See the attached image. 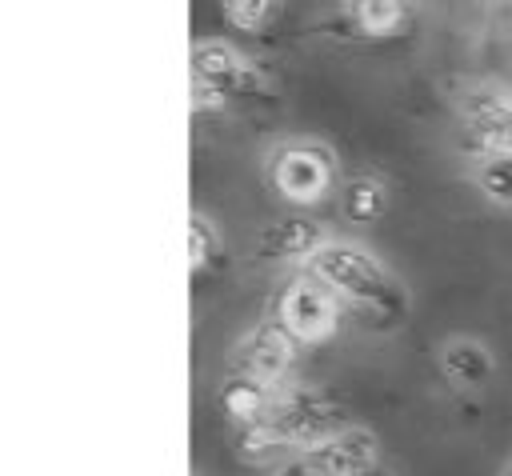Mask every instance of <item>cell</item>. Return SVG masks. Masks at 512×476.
<instances>
[{
    "label": "cell",
    "instance_id": "e0dca14e",
    "mask_svg": "<svg viewBox=\"0 0 512 476\" xmlns=\"http://www.w3.org/2000/svg\"><path fill=\"white\" fill-rule=\"evenodd\" d=\"M268 476H316V468H312V460H308V452H288V456H280L272 468H268Z\"/></svg>",
    "mask_w": 512,
    "mask_h": 476
},
{
    "label": "cell",
    "instance_id": "5bb4252c",
    "mask_svg": "<svg viewBox=\"0 0 512 476\" xmlns=\"http://www.w3.org/2000/svg\"><path fill=\"white\" fill-rule=\"evenodd\" d=\"M384 184L376 180V176H356L352 184H348V196H344V212L352 216V220H360V224H368V220H376L380 212H384Z\"/></svg>",
    "mask_w": 512,
    "mask_h": 476
},
{
    "label": "cell",
    "instance_id": "2e32d148",
    "mask_svg": "<svg viewBox=\"0 0 512 476\" xmlns=\"http://www.w3.org/2000/svg\"><path fill=\"white\" fill-rule=\"evenodd\" d=\"M276 12H280V0H224V16L244 32L268 28Z\"/></svg>",
    "mask_w": 512,
    "mask_h": 476
},
{
    "label": "cell",
    "instance_id": "7c38bea8",
    "mask_svg": "<svg viewBox=\"0 0 512 476\" xmlns=\"http://www.w3.org/2000/svg\"><path fill=\"white\" fill-rule=\"evenodd\" d=\"M352 20L368 36H392L412 20V0H352Z\"/></svg>",
    "mask_w": 512,
    "mask_h": 476
},
{
    "label": "cell",
    "instance_id": "ac0fdd59",
    "mask_svg": "<svg viewBox=\"0 0 512 476\" xmlns=\"http://www.w3.org/2000/svg\"><path fill=\"white\" fill-rule=\"evenodd\" d=\"M500 476H512V456L504 460V468H500Z\"/></svg>",
    "mask_w": 512,
    "mask_h": 476
},
{
    "label": "cell",
    "instance_id": "5b68a950",
    "mask_svg": "<svg viewBox=\"0 0 512 476\" xmlns=\"http://www.w3.org/2000/svg\"><path fill=\"white\" fill-rule=\"evenodd\" d=\"M252 88H256V72L236 48L216 44V40L192 48V96H196V108L224 104L228 96H240V92H252Z\"/></svg>",
    "mask_w": 512,
    "mask_h": 476
},
{
    "label": "cell",
    "instance_id": "ba28073f",
    "mask_svg": "<svg viewBox=\"0 0 512 476\" xmlns=\"http://www.w3.org/2000/svg\"><path fill=\"white\" fill-rule=\"evenodd\" d=\"M284 384H272V380H260V376H248V372H232L220 392H216V404L220 412L236 424V428H248V424H260L268 420L276 396H280Z\"/></svg>",
    "mask_w": 512,
    "mask_h": 476
},
{
    "label": "cell",
    "instance_id": "30bf717a",
    "mask_svg": "<svg viewBox=\"0 0 512 476\" xmlns=\"http://www.w3.org/2000/svg\"><path fill=\"white\" fill-rule=\"evenodd\" d=\"M320 244H324V232H320L312 220H304V216H296V220H276V224H268V228L260 232V252H264L268 260L316 256Z\"/></svg>",
    "mask_w": 512,
    "mask_h": 476
},
{
    "label": "cell",
    "instance_id": "9c48e42d",
    "mask_svg": "<svg viewBox=\"0 0 512 476\" xmlns=\"http://www.w3.org/2000/svg\"><path fill=\"white\" fill-rule=\"evenodd\" d=\"M440 372L456 388H484L492 380V372H496V360H492V352L480 340L456 336V340H448L440 348Z\"/></svg>",
    "mask_w": 512,
    "mask_h": 476
},
{
    "label": "cell",
    "instance_id": "4fadbf2b",
    "mask_svg": "<svg viewBox=\"0 0 512 476\" xmlns=\"http://www.w3.org/2000/svg\"><path fill=\"white\" fill-rule=\"evenodd\" d=\"M220 232H216V224L204 216V212H192L188 216V268L192 272H204L208 264H216L220 260Z\"/></svg>",
    "mask_w": 512,
    "mask_h": 476
},
{
    "label": "cell",
    "instance_id": "52a82bcc",
    "mask_svg": "<svg viewBox=\"0 0 512 476\" xmlns=\"http://www.w3.org/2000/svg\"><path fill=\"white\" fill-rule=\"evenodd\" d=\"M296 348H300V340L280 320H268V324L252 328L232 348V368L248 372V376H260V380H272V384H284L292 364H296Z\"/></svg>",
    "mask_w": 512,
    "mask_h": 476
},
{
    "label": "cell",
    "instance_id": "8992f818",
    "mask_svg": "<svg viewBox=\"0 0 512 476\" xmlns=\"http://www.w3.org/2000/svg\"><path fill=\"white\" fill-rule=\"evenodd\" d=\"M316 476H372L380 464V440L372 428L340 424L312 448H304Z\"/></svg>",
    "mask_w": 512,
    "mask_h": 476
},
{
    "label": "cell",
    "instance_id": "3957f363",
    "mask_svg": "<svg viewBox=\"0 0 512 476\" xmlns=\"http://www.w3.org/2000/svg\"><path fill=\"white\" fill-rule=\"evenodd\" d=\"M340 312L344 300L336 296V288L312 268L304 276H296L280 300H276V320L300 340V344H320L340 328Z\"/></svg>",
    "mask_w": 512,
    "mask_h": 476
},
{
    "label": "cell",
    "instance_id": "8fae6325",
    "mask_svg": "<svg viewBox=\"0 0 512 476\" xmlns=\"http://www.w3.org/2000/svg\"><path fill=\"white\" fill-rule=\"evenodd\" d=\"M468 140L484 156H512V104H484L472 112Z\"/></svg>",
    "mask_w": 512,
    "mask_h": 476
},
{
    "label": "cell",
    "instance_id": "9a60e30c",
    "mask_svg": "<svg viewBox=\"0 0 512 476\" xmlns=\"http://www.w3.org/2000/svg\"><path fill=\"white\" fill-rule=\"evenodd\" d=\"M476 180H480V188H484L488 200L512 204V156H484Z\"/></svg>",
    "mask_w": 512,
    "mask_h": 476
},
{
    "label": "cell",
    "instance_id": "277c9868",
    "mask_svg": "<svg viewBox=\"0 0 512 476\" xmlns=\"http://www.w3.org/2000/svg\"><path fill=\"white\" fill-rule=\"evenodd\" d=\"M272 432L288 444V448H312L316 440H324L328 432L340 428V408L324 388H308V384H284L268 420Z\"/></svg>",
    "mask_w": 512,
    "mask_h": 476
},
{
    "label": "cell",
    "instance_id": "7a4b0ae2",
    "mask_svg": "<svg viewBox=\"0 0 512 476\" xmlns=\"http://www.w3.org/2000/svg\"><path fill=\"white\" fill-rule=\"evenodd\" d=\"M268 180L288 204H316L336 184V156L328 144L316 140L280 144L268 160Z\"/></svg>",
    "mask_w": 512,
    "mask_h": 476
},
{
    "label": "cell",
    "instance_id": "6da1fadb",
    "mask_svg": "<svg viewBox=\"0 0 512 476\" xmlns=\"http://www.w3.org/2000/svg\"><path fill=\"white\" fill-rule=\"evenodd\" d=\"M312 268L364 320H372V324H400L404 320V312H408L404 284L368 248L344 244V240H324L320 252L312 256Z\"/></svg>",
    "mask_w": 512,
    "mask_h": 476
}]
</instances>
